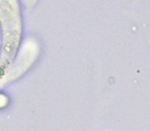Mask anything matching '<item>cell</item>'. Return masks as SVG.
<instances>
[{
    "label": "cell",
    "instance_id": "1",
    "mask_svg": "<svg viewBox=\"0 0 150 131\" xmlns=\"http://www.w3.org/2000/svg\"><path fill=\"white\" fill-rule=\"evenodd\" d=\"M0 5V21L3 27V65L15 55L21 37V19L17 0H2Z\"/></svg>",
    "mask_w": 150,
    "mask_h": 131
}]
</instances>
